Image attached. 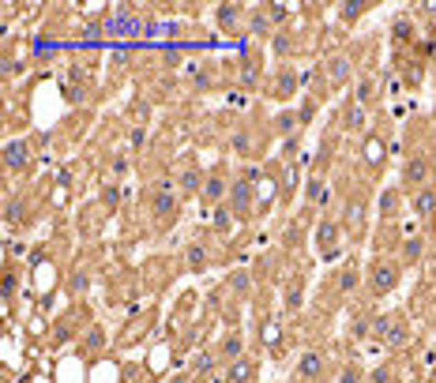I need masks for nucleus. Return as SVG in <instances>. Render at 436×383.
Returning <instances> with one entry per match:
<instances>
[{"instance_id":"nucleus-23","label":"nucleus","mask_w":436,"mask_h":383,"mask_svg":"<svg viewBox=\"0 0 436 383\" xmlns=\"http://www.w3.org/2000/svg\"><path fill=\"white\" fill-rule=\"evenodd\" d=\"M275 124H279V135H293V132H297V124H305V121H301V113H282Z\"/></svg>"},{"instance_id":"nucleus-32","label":"nucleus","mask_w":436,"mask_h":383,"mask_svg":"<svg viewBox=\"0 0 436 383\" xmlns=\"http://www.w3.org/2000/svg\"><path fill=\"white\" fill-rule=\"evenodd\" d=\"M4 214H8V218H12V222H19V218H23V199H8Z\"/></svg>"},{"instance_id":"nucleus-31","label":"nucleus","mask_w":436,"mask_h":383,"mask_svg":"<svg viewBox=\"0 0 436 383\" xmlns=\"http://www.w3.org/2000/svg\"><path fill=\"white\" fill-rule=\"evenodd\" d=\"M109 173H113V177H124V173H128V158L117 154L113 162H109Z\"/></svg>"},{"instance_id":"nucleus-4","label":"nucleus","mask_w":436,"mask_h":383,"mask_svg":"<svg viewBox=\"0 0 436 383\" xmlns=\"http://www.w3.org/2000/svg\"><path fill=\"white\" fill-rule=\"evenodd\" d=\"M339 241H343V222L339 218H323L320 226H316V244H320V255L323 259H335L339 252Z\"/></svg>"},{"instance_id":"nucleus-2","label":"nucleus","mask_w":436,"mask_h":383,"mask_svg":"<svg viewBox=\"0 0 436 383\" xmlns=\"http://www.w3.org/2000/svg\"><path fill=\"white\" fill-rule=\"evenodd\" d=\"M173 211H177V185L173 181H158L154 192H150V214L154 218H173Z\"/></svg>"},{"instance_id":"nucleus-11","label":"nucleus","mask_w":436,"mask_h":383,"mask_svg":"<svg viewBox=\"0 0 436 383\" xmlns=\"http://www.w3.org/2000/svg\"><path fill=\"white\" fill-rule=\"evenodd\" d=\"M226 196H229L226 177H222V173H211V177L203 181V199H207V203H222Z\"/></svg>"},{"instance_id":"nucleus-15","label":"nucleus","mask_w":436,"mask_h":383,"mask_svg":"<svg viewBox=\"0 0 436 383\" xmlns=\"http://www.w3.org/2000/svg\"><path fill=\"white\" fill-rule=\"evenodd\" d=\"M297 372H301V380H316L323 372V357L316 353V349H308V353H301V361H297Z\"/></svg>"},{"instance_id":"nucleus-16","label":"nucleus","mask_w":436,"mask_h":383,"mask_svg":"<svg viewBox=\"0 0 436 383\" xmlns=\"http://www.w3.org/2000/svg\"><path fill=\"white\" fill-rule=\"evenodd\" d=\"M350 57H343V53H339V57H331L328 60V79L331 83H346V79H350Z\"/></svg>"},{"instance_id":"nucleus-26","label":"nucleus","mask_w":436,"mask_h":383,"mask_svg":"<svg viewBox=\"0 0 436 383\" xmlns=\"http://www.w3.org/2000/svg\"><path fill=\"white\" fill-rule=\"evenodd\" d=\"M241 15H249V12H241V8L226 4V8H222V12H218V23H222V27H233V23L241 19Z\"/></svg>"},{"instance_id":"nucleus-20","label":"nucleus","mask_w":436,"mask_h":383,"mask_svg":"<svg viewBox=\"0 0 436 383\" xmlns=\"http://www.w3.org/2000/svg\"><path fill=\"white\" fill-rule=\"evenodd\" d=\"M323 192H328V181L323 177H308V188H305V203H320Z\"/></svg>"},{"instance_id":"nucleus-25","label":"nucleus","mask_w":436,"mask_h":383,"mask_svg":"<svg viewBox=\"0 0 436 383\" xmlns=\"http://www.w3.org/2000/svg\"><path fill=\"white\" fill-rule=\"evenodd\" d=\"M290 49H293L290 34H282V30H279V34H271V53H275V57H286Z\"/></svg>"},{"instance_id":"nucleus-27","label":"nucleus","mask_w":436,"mask_h":383,"mask_svg":"<svg viewBox=\"0 0 436 383\" xmlns=\"http://www.w3.org/2000/svg\"><path fill=\"white\" fill-rule=\"evenodd\" d=\"M391 30H395V38H399V42H410V38H414V34H410V30H414V27H410V19H406V15H399Z\"/></svg>"},{"instance_id":"nucleus-42","label":"nucleus","mask_w":436,"mask_h":383,"mask_svg":"<svg viewBox=\"0 0 436 383\" xmlns=\"http://www.w3.org/2000/svg\"><path fill=\"white\" fill-rule=\"evenodd\" d=\"M387 94H402V83H399V79H387Z\"/></svg>"},{"instance_id":"nucleus-3","label":"nucleus","mask_w":436,"mask_h":383,"mask_svg":"<svg viewBox=\"0 0 436 383\" xmlns=\"http://www.w3.org/2000/svg\"><path fill=\"white\" fill-rule=\"evenodd\" d=\"M369 286H372V293H391L395 286H399V263L387 259V255H380V259L372 263Z\"/></svg>"},{"instance_id":"nucleus-9","label":"nucleus","mask_w":436,"mask_h":383,"mask_svg":"<svg viewBox=\"0 0 436 383\" xmlns=\"http://www.w3.org/2000/svg\"><path fill=\"white\" fill-rule=\"evenodd\" d=\"M384 154H387L384 139H380V135H365V143H361V162L369 165V170H376V165H384Z\"/></svg>"},{"instance_id":"nucleus-29","label":"nucleus","mask_w":436,"mask_h":383,"mask_svg":"<svg viewBox=\"0 0 436 383\" xmlns=\"http://www.w3.org/2000/svg\"><path fill=\"white\" fill-rule=\"evenodd\" d=\"M252 150V135L249 132H237L233 135V154H249Z\"/></svg>"},{"instance_id":"nucleus-28","label":"nucleus","mask_w":436,"mask_h":383,"mask_svg":"<svg viewBox=\"0 0 436 383\" xmlns=\"http://www.w3.org/2000/svg\"><path fill=\"white\" fill-rule=\"evenodd\" d=\"M354 286H358V267H346V270H343V278H339V290L350 293Z\"/></svg>"},{"instance_id":"nucleus-39","label":"nucleus","mask_w":436,"mask_h":383,"mask_svg":"<svg viewBox=\"0 0 436 383\" xmlns=\"http://www.w3.org/2000/svg\"><path fill=\"white\" fill-rule=\"evenodd\" d=\"M361 12H365V4H346V8H343V15H346V19H358Z\"/></svg>"},{"instance_id":"nucleus-10","label":"nucleus","mask_w":436,"mask_h":383,"mask_svg":"<svg viewBox=\"0 0 436 383\" xmlns=\"http://www.w3.org/2000/svg\"><path fill=\"white\" fill-rule=\"evenodd\" d=\"M244 23H249V30H252L256 38L275 34V23H271V15H267V8H252V12L244 15Z\"/></svg>"},{"instance_id":"nucleus-17","label":"nucleus","mask_w":436,"mask_h":383,"mask_svg":"<svg viewBox=\"0 0 436 383\" xmlns=\"http://www.w3.org/2000/svg\"><path fill=\"white\" fill-rule=\"evenodd\" d=\"M203 181L207 177H200V170H185L181 181H177V188L185 192V196H196V192H203Z\"/></svg>"},{"instance_id":"nucleus-24","label":"nucleus","mask_w":436,"mask_h":383,"mask_svg":"<svg viewBox=\"0 0 436 383\" xmlns=\"http://www.w3.org/2000/svg\"><path fill=\"white\" fill-rule=\"evenodd\" d=\"M241 349H244L241 334H229V338L222 342V353H226V357H233V361H241Z\"/></svg>"},{"instance_id":"nucleus-8","label":"nucleus","mask_w":436,"mask_h":383,"mask_svg":"<svg viewBox=\"0 0 436 383\" xmlns=\"http://www.w3.org/2000/svg\"><path fill=\"white\" fill-rule=\"evenodd\" d=\"M27 162H30V143H27V139H12V143L4 147V165H8L12 173H19Z\"/></svg>"},{"instance_id":"nucleus-6","label":"nucleus","mask_w":436,"mask_h":383,"mask_svg":"<svg viewBox=\"0 0 436 383\" xmlns=\"http://www.w3.org/2000/svg\"><path fill=\"white\" fill-rule=\"evenodd\" d=\"M372 334H376L380 342H387V346L406 342V327H402V319H391V316H380L376 323H372Z\"/></svg>"},{"instance_id":"nucleus-38","label":"nucleus","mask_w":436,"mask_h":383,"mask_svg":"<svg viewBox=\"0 0 436 383\" xmlns=\"http://www.w3.org/2000/svg\"><path fill=\"white\" fill-rule=\"evenodd\" d=\"M267 15H271V23H282V19H286V8H275V4H267Z\"/></svg>"},{"instance_id":"nucleus-44","label":"nucleus","mask_w":436,"mask_h":383,"mask_svg":"<svg viewBox=\"0 0 436 383\" xmlns=\"http://www.w3.org/2000/svg\"><path fill=\"white\" fill-rule=\"evenodd\" d=\"M343 383H358V372H354V369H346V372H343Z\"/></svg>"},{"instance_id":"nucleus-30","label":"nucleus","mask_w":436,"mask_h":383,"mask_svg":"<svg viewBox=\"0 0 436 383\" xmlns=\"http://www.w3.org/2000/svg\"><path fill=\"white\" fill-rule=\"evenodd\" d=\"M279 334H282V327L267 319V323H264V342H267V346H275V342H279Z\"/></svg>"},{"instance_id":"nucleus-41","label":"nucleus","mask_w":436,"mask_h":383,"mask_svg":"<svg viewBox=\"0 0 436 383\" xmlns=\"http://www.w3.org/2000/svg\"><path fill=\"white\" fill-rule=\"evenodd\" d=\"M387 380H391V372H387V369H376V372H372V383H387Z\"/></svg>"},{"instance_id":"nucleus-40","label":"nucleus","mask_w":436,"mask_h":383,"mask_svg":"<svg viewBox=\"0 0 436 383\" xmlns=\"http://www.w3.org/2000/svg\"><path fill=\"white\" fill-rule=\"evenodd\" d=\"M15 293V275H4V297H12Z\"/></svg>"},{"instance_id":"nucleus-7","label":"nucleus","mask_w":436,"mask_h":383,"mask_svg":"<svg viewBox=\"0 0 436 383\" xmlns=\"http://www.w3.org/2000/svg\"><path fill=\"white\" fill-rule=\"evenodd\" d=\"M343 229H350V237H365V199L354 196L343 211Z\"/></svg>"},{"instance_id":"nucleus-22","label":"nucleus","mask_w":436,"mask_h":383,"mask_svg":"<svg viewBox=\"0 0 436 383\" xmlns=\"http://www.w3.org/2000/svg\"><path fill=\"white\" fill-rule=\"evenodd\" d=\"M249 376H252V361H249V357L233 361V369H229V383H244Z\"/></svg>"},{"instance_id":"nucleus-34","label":"nucleus","mask_w":436,"mask_h":383,"mask_svg":"<svg viewBox=\"0 0 436 383\" xmlns=\"http://www.w3.org/2000/svg\"><path fill=\"white\" fill-rule=\"evenodd\" d=\"M286 308H290V312H297V308H301V286H293V290H290V297H286Z\"/></svg>"},{"instance_id":"nucleus-21","label":"nucleus","mask_w":436,"mask_h":383,"mask_svg":"<svg viewBox=\"0 0 436 383\" xmlns=\"http://www.w3.org/2000/svg\"><path fill=\"white\" fill-rule=\"evenodd\" d=\"M279 98H293V91H297V76L293 71H279Z\"/></svg>"},{"instance_id":"nucleus-14","label":"nucleus","mask_w":436,"mask_h":383,"mask_svg":"<svg viewBox=\"0 0 436 383\" xmlns=\"http://www.w3.org/2000/svg\"><path fill=\"white\" fill-rule=\"evenodd\" d=\"M399 207H402V196H399V188H384V196H380V218L384 222H395V214H399Z\"/></svg>"},{"instance_id":"nucleus-12","label":"nucleus","mask_w":436,"mask_h":383,"mask_svg":"<svg viewBox=\"0 0 436 383\" xmlns=\"http://www.w3.org/2000/svg\"><path fill=\"white\" fill-rule=\"evenodd\" d=\"M365 124H369V113H365V106L350 102V106L343 109V128H346V132H365Z\"/></svg>"},{"instance_id":"nucleus-5","label":"nucleus","mask_w":436,"mask_h":383,"mask_svg":"<svg viewBox=\"0 0 436 383\" xmlns=\"http://www.w3.org/2000/svg\"><path fill=\"white\" fill-rule=\"evenodd\" d=\"M429 177H433V158L429 154H410L406 170H402V185L417 192V188H429Z\"/></svg>"},{"instance_id":"nucleus-1","label":"nucleus","mask_w":436,"mask_h":383,"mask_svg":"<svg viewBox=\"0 0 436 383\" xmlns=\"http://www.w3.org/2000/svg\"><path fill=\"white\" fill-rule=\"evenodd\" d=\"M252 181H260L256 170H249V177H237L233 185H229V211H233V218H249V207H252Z\"/></svg>"},{"instance_id":"nucleus-19","label":"nucleus","mask_w":436,"mask_h":383,"mask_svg":"<svg viewBox=\"0 0 436 383\" xmlns=\"http://www.w3.org/2000/svg\"><path fill=\"white\" fill-rule=\"evenodd\" d=\"M422 252H425V237H410V241H402V259L406 263L422 259Z\"/></svg>"},{"instance_id":"nucleus-36","label":"nucleus","mask_w":436,"mask_h":383,"mask_svg":"<svg viewBox=\"0 0 436 383\" xmlns=\"http://www.w3.org/2000/svg\"><path fill=\"white\" fill-rule=\"evenodd\" d=\"M188 259H192V267H200V263H203V248H200V244H188Z\"/></svg>"},{"instance_id":"nucleus-45","label":"nucleus","mask_w":436,"mask_h":383,"mask_svg":"<svg viewBox=\"0 0 436 383\" xmlns=\"http://www.w3.org/2000/svg\"><path fill=\"white\" fill-rule=\"evenodd\" d=\"M173 383H188V380H181V376H177V380H173Z\"/></svg>"},{"instance_id":"nucleus-33","label":"nucleus","mask_w":436,"mask_h":383,"mask_svg":"<svg viewBox=\"0 0 436 383\" xmlns=\"http://www.w3.org/2000/svg\"><path fill=\"white\" fill-rule=\"evenodd\" d=\"M229 282H233V290H237V293H249V290H252V282H249V275H244V270H237V275L229 278Z\"/></svg>"},{"instance_id":"nucleus-43","label":"nucleus","mask_w":436,"mask_h":383,"mask_svg":"<svg viewBox=\"0 0 436 383\" xmlns=\"http://www.w3.org/2000/svg\"><path fill=\"white\" fill-rule=\"evenodd\" d=\"M83 286H87V275H83V270H79V275L72 278V290H83Z\"/></svg>"},{"instance_id":"nucleus-35","label":"nucleus","mask_w":436,"mask_h":383,"mask_svg":"<svg viewBox=\"0 0 436 383\" xmlns=\"http://www.w3.org/2000/svg\"><path fill=\"white\" fill-rule=\"evenodd\" d=\"M229 214H233V211H226V207H218V211H215V226L218 229H229Z\"/></svg>"},{"instance_id":"nucleus-13","label":"nucleus","mask_w":436,"mask_h":383,"mask_svg":"<svg viewBox=\"0 0 436 383\" xmlns=\"http://www.w3.org/2000/svg\"><path fill=\"white\" fill-rule=\"evenodd\" d=\"M414 214H417V218H433V214H436V192H433V185L414 192Z\"/></svg>"},{"instance_id":"nucleus-18","label":"nucleus","mask_w":436,"mask_h":383,"mask_svg":"<svg viewBox=\"0 0 436 383\" xmlns=\"http://www.w3.org/2000/svg\"><path fill=\"white\" fill-rule=\"evenodd\" d=\"M372 98H376V83H372L369 76H361L358 86H354V102H358V106H369Z\"/></svg>"},{"instance_id":"nucleus-37","label":"nucleus","mask_w":436,"mask_h":383,"mask_svg":"<svg viewBox=\"0 0 436 383\" xmlns=\"http://www.w3.org/2000/svg\"><path fill=\"white\" fill-rule=\"evenodd\" d=\"M102 196H106V203H109V207H117V199H121V188H117V185H109L106 192H102Z\"/></svg>"}]
</instances>
